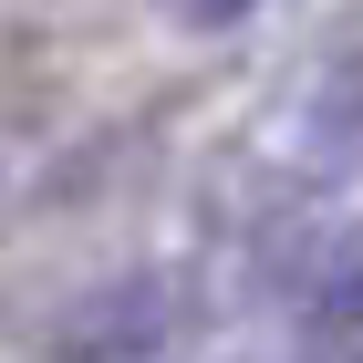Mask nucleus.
<instances>
[{
  "label": "nucleus",
  "instance_id": "f03ea898",
  "mask_svg": "<svg viewBox=\"0 0 363 363\" xmlns=\"http://www.w3.org/2000/svg\"><path fill=\"white\" fill-rule=\"evenodd\" d=\"M167 11H177L187 31H239V21L259 11V0H167Z\"/></svg>",
  "mask_w": 363,
  "mask_h": 363
},
{
  "label": "nucleus",
  "instance_id": "f257e3e1",
  "mask_svg": "<svg viewBox=\"0 0 363 363\" xmlns=\"http://www.w3.org/2000/svg\"><path fill=\"white\" fill-rule=\"evenodd\" d=\"M156 342H167V291L156 280H114L104 301H94V322L62 333V353L73 363H145Z\"/></svg>",
  "mask_w": 363,
  "mask_h": 363
}]
</instances>
